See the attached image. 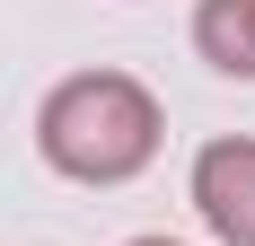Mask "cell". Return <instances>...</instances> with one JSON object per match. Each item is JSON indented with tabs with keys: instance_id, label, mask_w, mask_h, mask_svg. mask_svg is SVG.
<instances>
[{
	"instance_id": "obj_2",
	"label": "cell",
	"mask_w": 255,
	"mask_h": 246,
	"mask_svg": "<svg viewBox=\"0 0 255 246\" xmlns=\"http://www.w3.org/2000/svg\"><path fill=\"white\" fill-rule=\"evenodd\" d=\"M194 211L220 246H255V141L229 132V141H203L194 158Z\"/></svg>"
},
{
	"instance_id": "obj_1",
	"label": "cell",
	"mask_w": 255,
	"mask_h": 246,
	"mask_svg": "<svg viewBox=\"0 0 255 246\" xmlns=\"http://www.w3.org/2000/svg\"><path fill=\"white\" fill-rule=\"evenodd\" d=\"M158 141H167V115L132 71H71L35 115L44 167H62L71 185H124L158 158Z\"/></svg>"
},
{
	"instance_id": "obj_3",
	"label": "cell",
	"mask_w": 255,
	"mask_h": 246,
	"mask_svg": "<svg viewBox=\"0 0 255 246\" xmlns=\"http://www.w3.org/2000/svg\"><path fill=\"white\" fill-rule=\"evenodd\" d=\"M194 53L220 79H255V0H203L194 9Z\"/></svg>"
},
{
	"instance_id": "obj_4",
	"label": "cell",
	"mask_w": 255,
	"mask_h": 246,
	"mask_svg": "<svg viewBox=\"0 0 255 246\" xmlns=\"http://www.w3.org/2000/svg\"><path fill=\"white\" fill-rule=\"evenodd\" d=\"M132 246H176V238H132Z\"/></svg>"
}]
</instances>
